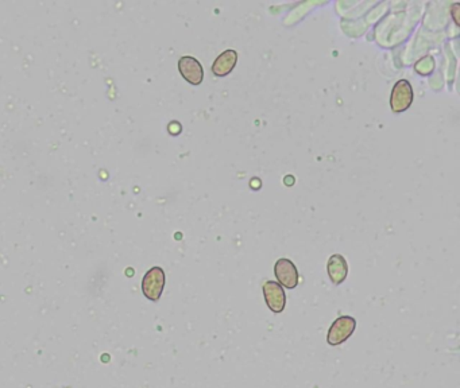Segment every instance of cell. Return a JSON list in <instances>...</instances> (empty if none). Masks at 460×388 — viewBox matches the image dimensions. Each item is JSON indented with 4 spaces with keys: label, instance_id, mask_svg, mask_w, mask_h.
<instances>
[{
    "label": "cell",
    "instance_id": "6da1fadb",
    "mask_svg": "<svg viewBox=\"0 0 460 388\" xmlns=\"http://www.w3.org/2000/svg\"><path fill=\"white\" fill-rule=\"evenodd\" d=\"M165 284V271L161 267H152L142 279V293L149 301L158 302L163 293Z\"/></svg>",
    "mask_w": 460,
    "mask_h": 388
},
{
    "label": "cell",
    "instance_id": "3957f363",
    "mask_svg": "<svg viewBox=\"0 0 460 388\" xmlns=\"http://www.w3.org/2000/svg\"><path fill=\"white\" fill-rule=\"evenodd\" d=\"M413 86L408 80H400L391 89L390 95V108L396 113L405 112L413 103Z\"/></svg>",
    "mask_w": 460,
    "mask_h": 388
},
{
    "label": "cell",
    "instance_id": "52a82bcc",
    "mask_svg": "<svg viewBox=\"0 0 460 388\" xmlns=\"http://www.w3.org/2000/svg\"><path fill=\"white\" fill-rule=\"evenodd\" d=\"M238 62V53L235 50H226L219 54V57L212 64V73L216 77H226L235 69Z\"/></svg>",
    "mask_w": 460,
    "mask_h": 388
},
{
    "label": "cell",
    "instance_id": "7a4b0ae2",
    "mask_svg": "<svg viewBox=\"0 0 460 388\" xmlns=\"http://www.w3.org/2000/svg\"><path fill=\"white\" fill-rule=\"evenodd\" d=\"M355 329H357V320L350 315H342L333 321L327 335V342L331 347L342 345L353 336Z\"/></svg>",
    "mask_w": 460,
    "mask_h": 388
},
{
    "label": "cell",
    "instance_id": "9c48e42d",
    "mask_svg": "<svg viewBox=\"0 0 460 388\" xmlns=\"http://www.w3.org/2000/svg\"><path fill=\"white\" fill-rule=\"evenodd\" d=\"M458 8H459V3H455V4L452 6V17H454V21H455V24L459 26L460 22L459 18H458Z\"/></svg>",
    "mask_w": 460,
    "mask_h": 388
},
{
    "label": "cell",
    "instance_id": "277c9868",
    "mask_svg": "<svg viewBox=\"0 0 460 388\" xmlns=\"http://www.w3.org/2000/svg\"><path fill=\"white\" fill-rule=\"evenodd\" d=\"M274 274L277 278V284L292 290L299 286L300 275L299 270L290 259L281 258L274 264Z\"/></svg>",
    "mask_w": 460,
    "mask_h": 388
},
{
    "label": "cell",
    "instance_id": "5b68a950",
    "mask_svg": "<svg viewBox=\"0 0 460 388\" xmlns=\"http://www.w3.org/2000/svg\"><path fill=\"white\" fill-rule=\"evenodd\" d=\"M179 75L188 81L193 86L202 85L204 80V69L200 61H197L195 57L184 55L179 59Z\"/></svg>",
    "mask_w": 460,
    "mask_h": 388
},
{
    "label": "cell",
    "instance_id": "8992f818",
    "mask_svg": "<svg viewBox=\"0 0 460 388\" xmlns=\"http://www.w3.org/2000/svg\"><path fill=\"white\" fill-rule=\"evenodd\" d=\"M262 288L267 308L274 314L282 313L286 306V294L282 286L274 281H266Z\"/></svg>",
    "mask_w": 460,
    "mask_h": 388
},
{
    "label": "cell",
    "instance_id": "ba28073f",
    "mask_svg": "<svg viewBox=\"0 0 460 388\" xmlns=\"http://www.w3.org/2000/svg\"><path fill=\"white\" fill-rule=\"evenodd\" d=\"M327 271H328V277L333 285H342L346 281L347 274H348L347 260L343 255L335 254L328 259Z\"/></svg>",
    "mask_w": 460,
    "mask_h": 388
}]
</instances>
